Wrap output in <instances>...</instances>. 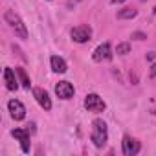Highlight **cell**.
Segmentation results:
<instances>
[{"instance_id":"20","label":"cell","mask_w":156,"mask_h":156,"mask_svg":"<svg viewBox=\"0 0 156 156\" xmlns=\"http://www.w3.org/2000/svg\"><path fill=\"white\" fill-rule=\"evenodd\" d=\"M112 4H121V2H125V0H110Z\"/></svg>"},{"instance_id":"13","label":"cell","mask_w":156,"mask_h":156,"mask_svg":"<svg viewBox=\"0 0 156 156\" xmlns=\"http://www.w3.org/2000/svg\"><path fill=\"white\" fill-rule=\"evenodd\" d=\"M15 70H17V75H19V81H20V85H22L26 90H30V87H31V81H30V77H28L26 70H24V68H15Z\"/></svg>"},{"instance_id":"21","label":"cell","mask_w":156,"mask_h":156,"mask_svg":"<svg viewBox=\"0 0 156 156\" xmlns=\"http://www.w3.org/2000/svg\"><path fill=\"white\" fill-rule=\"evenodd\" d=\"M152 15H156V6H154V9H152Z\"/></svg>"},{"instance_id":"15","label":"cell","mask_w":156,"mask_h":156,"mask_svg":"<svg viewBox=\"0 0 156 156\" xmlns=\"http://www.w3.org/2000/svg\"><path fill=\"white\" fill-rule=\"evenodd\" d=\"M116 53H118V55H127V53H130V44H129V42L118 44V46H116Z\"/></svg>"},{"instance_id":"12","label":"cell","mask_w":156,"mask_h":156,"mask_svg":"<svg viewBox=\"0 0 156 156\" xmlns=\"http://www.w3.org/2000/svg\"><path fill=\"white\" fill-rule=\"evenodd\" d=\"M50 64H51V70H53L55 73H64V72L68 70V64H66V61H64L62 57H59V55H51V59H50Z\"/></svg>"},{"instance_id":"10","label":"cell","mask_w":156,"mask_h":156,"mask_svg":"<svg viewBox=\"0 0 156 156\" xmlns=\"http://www.w3.org/2000/svg\"><path fill=\"white\" fill-rule=\"evenodd\" d=\"M33 98H35V101H37L46 112L51 110V99H50V96H48V92H46L44 88L35 87V88H33Z\"/></svg>"},{"instance_id":"8","label":"cell","mask_w":156,"mask_h":156,"mask_svg":"<svg viewBox=\"0 0 156 156\" xmlns=\"http://www.w3.org/2000/svg\"><path fill=\"white\" fill-rule=\"evenodd\" d=\"M55 94L61 99H72L73 94H75V88H73V85L70 81H59L55 85Z\"/></svg>"},{"instance_id":"16","label":"cell","mask_w":156,"mask_h":156,"mask_svg":"<svg viewBox=\"0 0 156 156\" xmlns=\"http://www.w3.org/2000/svg\"><path fill=\"white\" fill-rule=\"evenodd\" d=\"M132 39H136V41H143V39H147V35H145L143 31H134V33H132Z\"/></svg>"},{"instance_id":"9","label":"cell","mask_w":156,"mask_h":156,"mask_svg":"<svg viewBox=\"0 0 156 156\" xmlns=\"http://www.w3.org/2000/svg\"><path fill=\"white\" fill-rule=\"evenodd\" d=\"M92 59H94L96 62H101V61H110V59H112L110 42H103V44H99V46L94 50V53H92Z\"/></svg>"},{"instance_id":"7","label":"cell","mask_w":156,"mask_h":156,"mask_svg":"<svg viewBox=\"0 0 156 156\" xmlns=\"http://www.w3.org/2000/svg\"><path fill=\"white\" fill-rule=\"evenodd\" d=\"M121 149H123V154L125 156H136L141 149L140 141H136L134 138H130L129 134L123 136V141H121Z\"/></svg>"},{"instance_id":"5","label":"cell","mask_w":156,"mask_h":156,"mask_svg":"<svg viewBox=\"0 0 156 156\" xmlns=\"http://www.w3.org/2000/svg\"><path fill=\"white\" fill-rule=\"evenodd\" d=\"M11 136H13L15 140H19L22 152H26V154H28V152H30V149H31L30 130H26V129H13V130H11Z\"/></svg>"},{"instance_id":"18","label":"cell","mask_w":156,"mask_h":156,"mask_svg":"<svg viewBox=\"0 0 156 156\" xmlns=\"http://www.w3.org/2000/svg\"><path fill=\"white\" fill-rule=\"evenodd\" d=\"M79 2H81V0H68V8L72 9V8H75V6L79 4Z\"/></svg>"},{"instance_id":"6","label":"cell","mask_w":156,"mask_h":156,"mask_svg":"<svg viewBox=\"0 0 156 156\" xmlns=\"http://www.w3.org/2000/svg\"><path fill=\"white\" fill-rule=\"evenodd\" d=\"M8 110H9V114L15 121H22L26 118V107L19 99H9L8 101Z\"/></svg>"},{"instance_id":"1","label":"cell","mask_w":156,"mask_h":156,"mask_svg":"<svg viewBox=\"0 0 156 156\" xmlns=\"http://www.w3.org/2000/svg\"><path fill=\"white\" fill-rule=\"evenodd\" d=\"M90 140L92 143L101 149L107 141H108V129H107V123L103 119H94L92 121V132H90Z\"/></svg>"},{"instance_id":"17","label":"cell","mask_w":156,"mask_h":156,"mask_svg":"<svg viewBox=\"0 0 156 156\" xmlns=\"http://www.w3.org/2000/svg\"><path fill=\"white\" fill-rule=\"evenodd\" d=\"M149 77H151V79H154V77H156V62H152V66L149 70Z\"/></svg>"},{"instance_id":"4","label":"cell","mask_w":156,"mask_h":156,"mask_svg":"<svg viewBox=\"0 0 156 156\" xmlns=\"http://www.w3.org/2000/svg\"><path fill=\"white\" fill-rule=\"evenodd\" d=\"M85 108L88 112H103L107 108V103L103 101V98L99 94H88L85 98Z\"/></svg>"},{"instance_id":"19","label":"cell","mask_w":156,"mask_h":156,"mask_svg":"<svg viewBox=\"0 0 156 156\" xmlns=\"http://www.w3.org/2000/svg\"><path fill=\"white\" fill-rule=\"evenodd\" d=\"M156 59V51H149L147 53V61H154Z\"/></svg>"},{"instance_id":"14","label":"cell","mask_w":156,"mask_h":156,"mask_svg":"<svg viewBox=\"0 0 156 156\" xmlns=\"http://www.w3.org/2000/svg\"><path fill=\"white\" fill-rule=\"evenodd\" d=\"M136 15H138V9H134V8H123L121 11H118V19H119V20L134 19Z\"/></svg>"},{"instance_id":"3","label":"cell","mask_w":156,"mask_h":156,"mask_svg":"<svg viewBox=\"0 0 156 156\" xmlns=\"http://www.w3.org/2000/svg\"><path fill=\"white\" fill-rule=\"evenodd\" d=\"M70 37H72V41H75V42L85 44V42H88V41L92 39V28H90V26H87V24L75 26V28H72Z\"/></svg>"},{"instance_id":"2","label":"cell","mask_w":156,"mask_h":156,"mask_svg":"<svg viewBox=\"0 0 156 156\" xmlns=\"http://www.w3.org/2000/svg\"><path fill=\"white\" fill-rule=\"evenodd\" d=\"M4 20L9 24V28L15 31V35H17L19 39H22V41H26V39H28V30H26V24L22 22V19H20L15 11L8 9V11L4 13Z\"/></svg>"},{"instance_id":"11","label":"cell","mask_w":156,"mask_h":156,"mask_svg":"<svg viewBox=\"0 0 156 156\" xmlns=\"http://www.w3.org/2000/svg\"><path fill=\"white\" fill-rule=\"evenodd\" d=\"M15 72H17V70H15ZM15 72H13V68H9V66L4 68V83H6V88L11 90V92H15V90L19 88V81H17V77H15Z\"/></svg>"}]
</instances>
